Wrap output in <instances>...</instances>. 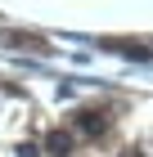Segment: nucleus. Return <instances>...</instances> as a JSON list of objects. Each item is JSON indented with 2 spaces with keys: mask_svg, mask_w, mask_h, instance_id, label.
<instances>
[{
  "mask_svg": "<svg viewBox=\"0 0 153 157\" xmlns=\"http://www.w3.org/2000/svg\"><path fill=\"white\" fill-rule=\"evenodd\" d=\"M18 157H36V148H23V153H18Z\"/></svg>",
  "mask_w": 153,
  "mask_h": 157,
  "instance_id": "3",
  "label": "nucleus"
},
{
  "mask_svg": "<svg viewBox=\"0 0 153 157\" xmlns=\"http://www.w3.org/2000/svg\"><path fill=\"white\" fill-rule=\"evenodd\" d=\"M81 130H86V135L104 130V117H99V112H81Z\"/></svg>",
  "mask_w": 153,
  "mask_h": 157,
  "instance_id": "1",
  "label": "nucleus"
},
{
  "mask_svg": "<svg viewBox=\"0 0 153 157\" xmlns=\"http://www.w3.org/2000/svg\"><path fill=\"white\" fill-rule=\"evenodd\" d=\"M68 135H50V153H54V157H68Z\"/></svg>",
  "mask_w": 153,
  "mask_h": 157,
  "instance_id": "2",
  "label": "nucleus"
},
{
  "mask_svg": "<svg viewBox=\"0 0 153 157\" xmlns=\"http://www.w3.org/2000/svg\"><path fill=\"white\" fill-rule=\"evenodd\" d=\"M126 157H135V153H126Z\"/></svg>",
  "mask_w": 153,
  "mask_h": 157,
  "instance_id": "4",
  "label": "nucleus"
}]
</instances>
